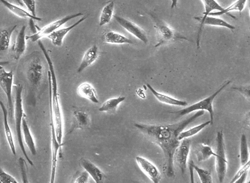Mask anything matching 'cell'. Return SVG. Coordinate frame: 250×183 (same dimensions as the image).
<instances>
[{
    "label": "cell",
    "mask_w": 250,
    "mask_h": 183,
    "mask_svg": "<svg viewBox=\"0 0 250 183\" xmlns=\"http://www.w3.org/2000/svg\"><path fill=\"white\" fill-rule=\"evenodd\" d=\"M204 115V110H199L188 119L170 125H146L135 123L134 126L146 136L153 143L158 145L165 154V172L168 178H175L173 157L180 144L178 135L189 124Z\"/></svg>",
    "instance_id": "cell-1"
},
{
    "label": "cell",
    "mask_w": 250,
    "mask_h": 183,
    "mask_svg": "<svg viewBox=\"0 0 250 183\" xmlns=\"http://www.w3.org/2000/svg\"><path fill=\"white\" fill-rule=\"evenodd\" d=\"M39 46L43 51L45 60L48 65V77L50 85V95L52 102L53 113H54V123H55L56 137L59 143H62L63 138V119H62V110L59 103V94L58 92V83L57 76L54 70V63L45 49L42 41H39Z\"/></svg>",
    "instance_id": "cell-2"
},
{
    "label": "cell",
    "mask_w": 250,
    "mask_h": 183,
    "mask_svg": "<svg viewBox=\"0 0 250 183\" xmlns=\"http://www.w3.org/2000/svg\"><path fill=\"white\" fill-rule=\"evenodd\" d=\"M151 16V20L154 22V27L157 32V40L158 43L155 45L157 47L163 46L165 44L171 43V42L176 41L177 40H188L187 38L175 33L172 28H169L166 22H164L162 20L157 17V15L151 12L148 13Z\"/></svg>",
    "instance_id": "cell-3"
},
{
    "label": "cell",
    "mask_w": 250,
    "mask_h": 183,
    "mask_svg": "<svg viewBox=\"0 0 250 183\" xmlns=\"http://www.w3.org/2000/svg\"><path fill=\"white\" fill-rule=\"evenodd\" d=\"M22 86L21 84L15 86V91H16V95H15V129H16L17 137H18V143H19L20 147L22 150V154L25 156V158L27 159V161L31 166H34L33 162L30 160L28 157V154L25 151V146H24L23 141H22V120L23 117L24 113L23 107H22Z\"/></svg>",
    "instance_id": "cell-4"
},
{
    "label": "cell",
    "mask_w": 250,
    "mask_h": 183,
    "mask_svg": "<svg viewBox=\"0 0 250 183\" xmlns=\"http://www.w3.org/2000/svg\"><path fill=\"white\" fill-rule=\"evenodd\" d=\"M231 82V81L229 80L227 82L224 83L222 86L217 90V91L215 92L213 95L209 96L208 98H205V99L202 100V101H199L198 102H196V103L193 104V105H190V106L186 107V108L183 109V110H180V111L175 112L174 114H177L179 116H186V115L189 114V113H191L192 112L196 111V110H207L209 114H210V124L213 125V102L214 101L216 97L219 95V93L223 90H224L225 87H227L230 83Z\"/></svg>",
    "instance_id": "cell-5"
},
{
    "label": "cell",
    "mask_w": 250,
    "mask_h": 183,
    "mask_svg": "<svg viewBox=\"0 0 250 183\" xmlns=\"http://www.w3.org/2000/svg\"><path fill=\"white\" fill-rule=\"evenodd\" d=\"M216 169L219 182L222 183L227 172V162L226 158L225 147H224V134L222 131L217 133L216 136Z\"/></svg>",
    "instance_id": "cell-6"
},
{
    "label": "cell",
    "mask_w": 250,
    "mask_h": 183,
    "mask_svg": "<svg viewBox=\"0 0 250 183\" xmlns=\"http://www.w3.org/2000/svg\"><path fill=\"white\" fill-rule=\"evenodd\" d=\"M13 71L6 72L2 66H0V87L5 93L7 100L8 107V116L13 119L14 115L13 110V97H12V89L13 84Z\"/></svg>",
    "instance_id": "cell-7"
},
{
    "label": "cell",
    "mask_w": 250,
    "mask_h": 183,
    "mask_svg": "<svg viewBox=\"0 0 250 183\" xmlns=\"http://www.w3.org/2000/svg\"><path fill=\"white\" fill-rule=\"evenodd\" d=\"M82 16H83V13H76V14L69 15V16L64 17V18L59 19L58 20L54 21V22L45 25L44 28L39 30L35 34L32 35V36H26V40H30L32 42L38 41L42 38L47 37L48 35L51 34L53 32L57 31L60 27L64 25L66 22H69L71 20Z\"/></svg>",
    "instance_id": "cell-8"
},
{
    "label": "cell",
    "mask_w": 250,
    "mask_h": 183,
    "mask_svg": "<svg viewBox=\"0 0 250 183\" xmlns=\"http://www.w3.org/2000/svg\"><path fill=\"white\" fill-rule=\"evenodd\" d=\"M43 64L38 53H35L29 62L27 69L26 76L30 85L37 87L43 77Z\"/></svg>",
    "instance_id": "cell-9"
},
{
    "label": "cell",
    "mask_w": 250,
    "mask_h": 183,
    "mask_svg": "<svg viewBox=\"0 0 250 183\" xmlns=\"http://www.w3.org/2000/svg\"><path fill=\"white\" fill-rule=\"evenodd\" d=\"M190 145H191V141L190 139H188V138L183 139V142L180 143L174 154L173 160H175L177 164H178L183 175H184L186 172Z\"/></svg>",
    "instance_id": "cell-10"
},
{
    "label": "cell",
    "mask_w": 250,
    "mask_h": 183,
    "mask_svg": "<svg viewBox=\"0 0 250 183\" xmlns=\"http://www.w3.org/2000/svg\"><path fill=\"white\" fill-rule=\"evenodd\" d=\"M113 17H114L115 20L117 21L118 23L121 27H123L124 29L126 30L127 31L129 32L135 37L142 41L145 44L148 43V38L147 36H146V32L144 31L142 28H140L139 25H136L131 21L122 18V17L118 16H114Z\"/></svg>",
    "instance_id": "cell-11"
},
{
    "label": "cell",
    "mask_w": 250,
    "mask_h": 183,
    "mask_svg": "<svg viewBox=\"0 0 250 183\" xmlns=\"http://www.w3.org/2000/svg\"><path fill=\"white\" fill-rule=\"evenodd\" d=\"M136 163L145 175L154 183H159L161 181V174L155 165L146 159L142 157H136Z\"/></svg>",
    "instance_id": "cell-12"
},
{
    "label": "cell",
    "mask_w": 250,
    "mask_h": 183,
    "mask_svg": "<svg viewBox=\"0 0 250 183\" xmlns=\"http://www.w3.org/2000/svg\"><path fill=\"white\" fill-rule=\"evenodd\" d=\"M195 20L199 21L201 22L200 25L199 31L198 33V39H197V47L198 48H200V40H201V35L202 33V28L204 25H212V26L224 27V28H228V29L234 31L235 29V27L231 24L228 23L227 21L224 20L220 19V18H213L212 16H207L204 19H201L200 17H195Z\"/></svg>",
    "instance_id": "cell-13"
},
{
    "label": "cell",
    "mask_w": 250,
    "mask_h": 183,
    "mask_svg": "<svg viewBox=\"0 0 250 183\" xmlns=\"http://www.w3.org/2000/svg\"><path fill=\"white\" fill-rule=\"evenodd\" d=\"M90 116L84 110L76 109L73 112V121L69 134L77 129H84L90 125Z\"/></svg>",
    "instance_id": "cell-14"
},
{
    "label": "cell",
    "mask_w": 250,
    "mask_h": 183,
    "mask_svg": "<svg viewBox=\"0 0 250 183\" xmlns=\"http://www.w3.org/2000/svg\"><path fill=\"white\" fill-rule=\"evenodd\" d=\"M87 19V16L83 17L81 19L79 20L77 22L74 23L73 25L67 27V28H62V29H58L57 31L53 32L51 34L47 36L48 39L52 42L53 45L55 46L60 47L63 44V40L64 39L66 35H67L72 29H74L77 25H80V23L85 20Z\"/></svg>",
    "instance_id": "cell-15"
},
{
    "label": "cell",
    "mask_w": 250,
    "mask_h": 183,
    "mask_svg": "<svg viewBox=\"0 0 250 183\" xmlns=\"http://www.w3.org/2000/svg\"><path fill=\"white\" fill-rule=\"evenodd\" d=\"M26 26L23 25L18 33L17 36L16 41L15 42L14 46L13 47V54H14V59L15 60H19L22 57V54L25 53L26 50Z\"/></svg>",
    "instance_id": "cell-16"
},
{
    "label": "cell",
    "mask_w": 250,
    "mask_h": 183,
    "mask_svg": "<svg viewBox=\"0 0 250 183\" xmlns=\"http://www.w3.org/2000/svg\"><path fill=\"white\" fill-rule=\"evenodd\" d=\"M99 57V52H98V47L95 45V46L89 48L83 56V60H82L81 63H80V66L77 69V72L78 74L82 73L84 69L89 67L90 65H92L94 62L96 61Z\"/></svg>",
    "instance_id": "cell-17"
},
{
    "label": "cell",
    "mask_w": 250,
    "mask_h": 183,
    "mask_svg": "<svg viewBox=\"0 0 250 183\" xmlns=\"http://www.w3.org/2000/svg\"><path fill=\"white\" fill-rule=\"evenodd\" d=\"M80 165L84 168V170L88 172L89 175L92 177L95 183L102 182L104 178V174L95 164L86 159H82L80 160Z\"/></svg>",
    "instance_id": "cell-18"
},
{
    "label": "cell",
    "mask_w": 250,
    "mask_h": 183,
    "mask_svg": "<svg viewBox=\"0 0 250 183\" xmlns=\"http://www.w3.org/2000/svg\"><path fill=\"white\" fill-rule=\"evenodd\" d=\"M77 93L82 98L89 100L93 103H99V100H98L96 90L92 87V84L88 82H84L80 84L77 88Z\"/></svg>",
    "instance_id": "cell-19"
},
{
    "label": "cell",
    "mask_w": 250,
    "mask_h": 183,
    "mask_svg": "<svg viewBox=\"0 0 250 183\" xmlns=\"http://www.w3.org/2000/svg\"><path fill=\"white\" fill-rule=\"evenodd\" d=\"M0 107L3 112V117H4V132H5L6 138H7V142H8L9 146L11 149L12 153L13 155L16 156L17 153L15 150V146L14 143V139H13V134H12L11 129H10V125L8 122V110H7L6 107L4 106V103L0 101Z\"/></svg>",
    "instance_id": "cell-20"
},
{
    "label": "cell",
    "mask_w": 250,
    "mask_h": 183,
    "mask_svg": "<svg viewBox=\"0 0 250 183\" xmlns=\"http://www.w3.org/2000/svg\"><path fill=\"white\" fill-rule=\"evenodd\" d=\"M0 3L2 4L3 6L5 7L7 10H10L12 13H13L16 16L19 17V18H29V19L35 20H42V18H38L37 16H33V15L30 14L28 12L25 11V10L21 8V7L9 2L7 0H0Z\"/></svg>",
    "instance_id": "cell-21"
},
{
    "label": "cell",
    "mask_w": 250,
    "mask_h": 183,
    "mask_svg": "<svg viewBox=\"0 0 250 183\" xmlns=\"http://www.w3.org/2000/svg\"><path fill=\"white\" fill-rule=\"evenodd\" d=\"M148 88L149 89L151 93L154 95V96L160 102H163V103L168 104V105H175V106H181L185 107L188 105V102L184 101H180V100L175 99L172 97L168 96V95H163V94L160 93V92L156 91L149 84H146Z\"/></svg>",
    "instance_id": "cell-22"
},
{
    "label": "cell",
    "mask_w": 250,
    "mask_h": 183,
    "mask_svg": "<svg viewBox=\"0 0 250 183\" xmlns=\"http://www.w3.org/2000/svg\"><path fill=\"white\" fill-rule=\"evenodd\" d=\"M103 41L110 44H133V41L128 38L113 31H108L103 36Z\"/></svg>",
    "instance_id": "cell-23"
},
{
    "label": "cell",
    "mask_w": 250,
    "mask_h": 183,
    "mask_svg": "<svg viewBox=\"0 0 250 183\" xmlns=\"http://www.w3.org/2000/svg\"><path fill=\"white\" fill-rule=\"evenodd\" d=\"M25 118H26V116H25V114L23 117H22V133H23L25 143H26L27 146H28L30 153H31L33 156H35L37 154V150H36V144H35L33 136H32L31 132H30L29 126H28V122H27Z\"/></svg>",
    "instance_id": "cell-24"
},
{
    "label": "cell",
    "mask_w": 250,
    "mask_h": 183,
    "mask_svg": "<svg viewBox=\"0 0 250 183\" xmlns=\"http://www.w3.org/2000/svg\"><path fill=\"white\" fill-rule=\"evenodd\" d=\"M115 3L113 0L107 1V4L103 7L100 17V26L108 24L111 21L113 17Z\"/></svg>",
    "instance_id": "cell-25"
},
{
    "label": "cell",
    "mask_w": 250,
    "mask_h": 183,
    "mask_svg": "<svg viewBox=\"0 0 250 183\" xmlns=\"http://www.w3.org/2000/svg\"><path fill=\"white\" fill-rule=\"evenodd\" d=\"M247 1H248V0H237V1L233 3L229 7L224 9L222 12H213V13H209L208 16H220L224 14H227L231 16V18H234V19H236L235 17L232 16V15L229 14V12L234 11V10H238L239 13H242V10L245 8Z\"/></svg>",
    "instance_id": "cell-26"
},
{
    "label": "cell",
    "mask_w": 250,
    "mask_h": 183,
    "mask_svg": "<svg viewBox=\"0 0 250 183\" xmlns=\"http://www.w3.org/2000/svg\"><path fill=\"white\" fill-rule=\"evenodd\" d=\"M125 97H118L116 98H111V99L107 100L102 106L100 107V112H106V113H114L117 110V107L121 102L125 101Z\"/></svg>",
    "instance_id": "cell-27"
},
{
    "label": "cell",
    "mask_w": 250,
    "mask_h": 183,
    "mask_svg": "<svg viewBox=\"0 0 250 183\" xmlns=\"http://www.w3.org/2000/svg\"><path fill=\"white\" fill-rule=\"evenodd\" d=\"M16 28L17 25H15L8 29L0 31V51H4L8 49L10 47L12 34Z\"/></svg>",
    "instance_id": "cell-28"
},
{
    "label": "cell",
    "mask_w": 250,
    "mask_h": 183,
    "mask_svg": "<svg viewBox=\"0 0 250 183\" xmlns=\"http://www.w3.org/2000/svg\"><path fill=\"white\" fill-rule=\"evenodd\" d=\"M197 159L198 162H203L210 158L211 156L216 157V153L213 152L212 148L208 145L201 144L198 147L196 152Z\"/></svg>",
    "instance_id": "cell-29"
},
{
    "label": "cell",
    "mask_w": 250,
    "mask_h": 183,
    "mask_svg": "<svg viewBox=\"0 0 250 183\" xmlns=\"http://www.w3.org/2000/svg\"><path fill=\"white\" fill-rule=\"evenodd\" d=\"M204 3V7H205V12L204 13V17L200 18L204 19L206 17L208 16L209 13H212L213 11L222 12L224 8L216 1V0H201Z\"/></svg>",
    "instance_id": "cell-30"
},
{
    "label": "cell",
    "mask_w": 250,
    "mask_h": 183,
    "mask_svg": "<svg viewBox=\"0 0 250 183\" xmlns=\"http://www.w3.org/2000/svg\"><path fill=\"white\" fill-rule=\"evenodd\" d=\"M210 122L209 121V122H204V123L201 124V125H197V126L193 127V128H190V129L187 130V131H181L178 135V139L181 141L183 139H187V138L196 135L200 131H202L204 128H205L206 127L210 125Z\"/></svg>",
    "instance_id": "cell-31"
},
{
    "label": "cell",
    "mask_w": 250,
    "mask_h": 183,
    "mask_svg": "<svg viewBox=\"0 0 250 183\" xmlns=\"http://www.w3.org/2000/svg\"><path fill=\"white\" fill-rule=\"evenodd\" d=\"M240 158L242 165L246 164L249 161V151H248V139L245 134L241 137Z\"/></svg>",
    "instance_id": "cell-32"
},
{
    "label": "cell",
    "mask_w": 250,
    "mask_h": 183,
    "mask_svg": "<svg viewBox=\"0 0 250 183\" xmlns=\"http://www.w3.org/2000/svg\"><path fill=\"white\" fill-rule=\"evenodd\" d=\"M193 168L196 171L197 173H198V176H199V178L200 180H201V183H213V181H212L211 175H210V173L208 172V171L202 169V168L197 167L195 164H193Z\"/></svg>",
    "instance_id": "cell-33"
},
{
    "label": "cell",
    "mask_w": 250,
    "mask_h": 183,
    "mask_svg": "<svg viewBox=\"0 0 250 183\" xmlns=\"http://www.w3.org/2000/svg\"><path fill=\"white\" fill-rule=\"evenodd\" d=\"M19 166L21 169V176H22V183H28V166L26 162L22 157L19 158Z\"/></svg>",
    "instance_id": "cell-34"
},
{
    "label": "cell",
    "mask_w": 250,
    "mask_h": 183,
    "mask_svg": "<svg viewBox=\"0 0 250 183\" xmlns=\"http://www.w3.org/2000/svg\"><path fill=\"white\" fill-rule=\"evenodd\" d=\"M18 181L12 175L4 172L0 167V183H18Z\"/></svg>",
    "instance_id": "cell-35"
},
{
    "label": "cell",
    "mask_w": 250,
    "mask_h": 183,
    "mask_svg": "<svg viewBox=\"0 0 250 183\" xmlns=\"http://www.w3.org/2000/svg\"><path fill=\"white\" fill-rule=\"evenodd\" d=\"M29 10L30 14L36 16V0H21Z\"/></svg>",
    "instance_id": "cell-36"
},
{
    "label": "cell",
    "mask_w": 250,
    "mask_h": 183,
    "mask_svg": "<svg viewBox=\"0 0 250 183\" xmlns=\"http://www.w3.org/2000/svg\"><path fill=\"white\" fill-rule=\"evenodd\" d=\"M89 175L87 171L84 170V172H81L79 176L76 178L75 181H72L74 183H86L88 182Z\"/></svg>",
    "instance_id": "cell-37"
},
{
    "label": "cell",
    "mask_w": 250,
    "mask_h": 183,
    "mask_svg": "<svg viewBox=\"0 0 250 183\" xmlns=\"http://www.w3.org/2000/svg\"><path fill=\"white\" fill-rule=\"evenodd\" d=\"M250 169V162L248 161V163H246V164H244V165H242V167L240 169H239V171H238L237 173L236 174L235 176L234 177V178H233L232 181H231V183H234L236 182V180L238 179V178H239V177L241 176V175H242V174L245 173L246 171L249 170Z\"/></svg>",
    "instance_id": "cell-38"
},
{
    "label": "cell",
    "mask_w": 250,
    "mask_h": 183,
    "mask_svg": "<svg viewBox=\"0 0 250 183\" xmlns=\"http://www.w3.org/2000/svg\"><path fill=\"white\" fill-rule=\"evenodd\" d=\"M234 90H238L241 92V93L245 95V98L248 100H250V88L249 87H241V88H234Z\"/></svg>",
    "instance_id": "cell-39"
},
{
    "label": "cell",
    "mask_w": 250,
    "mask_h": 183,
    "mask_svg": "<svg viewBox=\"0 0 250 183\" xmlns=\"http://www.w3.org/2000/svg\"><path fill=\"white\" fill-rule=\"evenodd\" d=\"M248 171H246L245 173L242 174L237 180H236V183H243L245 182V180H246L247 176H248Z\"/></svg>",
    "instance_id": "cell-40"
},
{
    "label": "cell",
    "mask_w": 250,
    "mask_h": 183,
    "mask_svg": "<svg viewBox=\"0 0 250 183\" xmlns=\"http://www.w3.org/2000/svg\"><path fill=\"white\" fill-rule=\"evenodd\" d=\"M29 22L30 29H31V31L33 32V34H35V33H37V29H36V28H38V26L34 23V20L30 19Z\"/></svg>",
    "instance_id": "cell-41"
},
{
    "label": "cell",
    "mask_w": 250,
    "mask_h": 183,
    "mask_svg": "<svg viewBox=\"0 0 250 183\" xmlns=\"http://www.w3.org/2000/svg\"><path fill=\"white\" fill-rule=\"evenodd\" d=\"M193 161L192 160H190V163H189V168H190V182L192 183H194L193 179Z\"/></svg>",
    "instance_id": "cell-42"
},
{
    "label": "cell",
    "mask_w": 250,
    "mask_h": 183,
    "mask_svg": "<svg viewBox=\"0 0 250 183\" xmlns=\"http://www.w3.org/2000/svg\"><path fill=\"white\" fill-rule=\"evenodd\" d=\"M172 3H171V8H175L177 7V3H178V0H171Z\"/></svg>",
    "instance_id": "cell-43"
},
{
    "label": "cell",
    "mask_w": 250,
    "mask_h": 183,
    "mask_svg": "<svg viewBox=\"0 0 250 183\" xmlns=\"http://www.w3.org/2000/svg\"><path fill=\"white\" fill-rule=\"evenodd\" d=\"M10 62L7 61H0V66H5V65L9 64Z\"/></svg>",
    "instance_id": "cell-44"
},
{
    "label": "cell",
    "mask_w": 250,
    "mask_h": 183,
    "mask_svg": "<svg viewBox=\"0 0 250 183\" xmlns=\"http://www.w3.org/2000/svg\"><path fill=\"white\" fill-rule=\"evenodd\" d=\"M15 1H16L20 6H23V3H22L21 0H15Z\"/></svg>",
    "instance_id": "cell-45"
}]
</instances>
